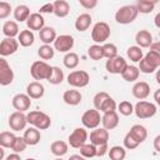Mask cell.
<instances>
[{"instance_id":"obj_19","label":"cell","mask_w":160,"mask_h":160,"mask_svg":"<svg viewBox=\"0 0 160 160\" xmlns=\"http://www.w3.org/2000/svg\"><path fill=\"white\" fill-rule=\"evenodd\" d=\"M135 42H136V46H139L140 49L150 48V45L154 42L151 32L148 30H139L135 35Z\"/></svg>"},{"instance_id":"obj_52","label":"cell","mask_w":160,"mask_h":160,"mask_svg":"<svg viewBox=\"0 0 160 160\" xmlns=\"http://www.w3.org/2000/svg\"><path fill=\"white\" fill-rule=\"evenodd\" d=\"M108 151H109V146H108V144L96 146V156H104L105 154H108Z\"/></svg>"},{"instance_id":"obj_20","label":"cell","mask_w":160,"mask_h":160,"mask_svg":"<svg viewBox=\"0 0 160 160\" xmlns=\"http://www.w3.org/2000/svg\"><path fill=\"white\" fill-rule=\"evenodd\" d=\"M30 99H40L45 94V88L40 81H31L26 86V92H25Z\"/></svg>"},{"instance_id":"obj_60","label":"cell","mask_w":160,"mask_h":160,"mask_svg":"<svg viewBox=\"0 0 160 160\" xmlns=\"http://www.w3.org/2000/svg\"><path fill=\"white\" fill-rule=\"evenodd\" d=\"M156 82H158V84H160V75H159V72L156 74Z\"/></svg>"},{"instance_id":"obj_18","label":"cell","mask_w":160,"mask_h":160,"mask_svg":"<svg viewBox=\"0 0 160 160\" xmlns=\"http://www.w3.org/2000/svg\"><path fill=\"white\" fill-rule=\"evenodd\" d=\"M119 114L118 111H109V112H104L102 116H101V124H102V128L106 129L108 131L109 130H112L115 129L118 125H119Z\"/></svg>"},{"instance_id":"obj_44","label":"cell","mask_w":160,"mask_h":160,"mask_svg":"<svg viewBox=\"0 0 160 160\" xmlns=\"http://www.w3.org/2000/svg\"><path fill=\"white\" fill-rule=\"evenodd\" d=\"M116 101L111 98V96H108L104 101H102V104H101V106H100V109H99V111L100 112H109V111H115L116 110Z\"/></svg>"},{"instance_id":"obj_57","label":"cell","mask_w":160,"mask_h":160,"mask_svg":"<svg viewBox=\"0 0 160 160\" xmlns=\"http://www.w3.org/2000/svg\"><path fill=\"white\" fill-rule=\"evenodd\" d=\"M159 92H160V90L158 89V90H155V94H154V100H155V102H156V104H160V99H159Z\"/></svg>"},{"instance_id":"obj_58","label":"cell","mask_w":160,"mask_h":160,"mask_svg":"<svg viewBox=\"0 0 160 160\" xmlns=\"http://www.w3.org/2000/svg\"><path fill=\"white\" fill-rule=\"evenodd\" d=\"M155 26H156L158 29L160 28V12L156 14V16H155Z\"/></svg>"},{"instance_id":"obj_33","label":"cell","mask_w":160,"mask_h":160,"mask_svg":"<svg viewBox=\"0 0 160 160\" xmlns=\"http://www.w3.org/2000/svg\"><path fill=\"white\" fill-rule=\"evenodd\" d=\"M108 155L110 160H124L126 158V149L120 145L111 146L108 151Z\"/></svg>"},{"instance_id":"obj_59","label":"cell","mask_w":160,"mask_h":160,"mask_svg":"<svg viewBox=\"0 0 160 160\" xmlns=\"http://www.w3.org/2000/svg\"><path fill=\"white\" fill-rule=\"evenodd\" d=\"M4 158H5V150L4 148L0 146V160H4Z\"/></svg>"},{"instance_id":"obj_26","label":"cell","mask_w":160,"mask_h":160,"mask_svg":"<svg viewBox=\"0 0 160 160\" xmlns=\"http://www.w3.org/2000/svg\"><path fill=\"white\" fill-rule=\"evenodd\" d=\"M20 32L19 29V24L15 20H6L2 25V34L5 35V38H12L15 39V36H18Z\"/></svg>"},{"instance_id":"obj_7","label":"cell","mask_w":160,"mask_h":160,"mask_svg":"<svg viewBox=\"0 0 160 160\" xmlns=\"http://www.w3.org/2000/svg\"><path fill=\"white\" fill-rule=\"evenodd\" d=\"M88 139L89 134L85 128H75L68 138V145H70L74 149H80L84 144H86Z\"/></svg>"},{"instance_id":"obj_47","label":"cell","mask_w":160,"mask_h":160,"mask_svg":"<svg viewBox=\"0 0 160 160\" xmlns=\"http://www.w3.org/2000/svg\"><path fill=\"white\" fill-rule=\"evenodd\" d=\"M138 69H139L140 72H144V74H152V72H155V71L158 70V69L154 68L151 64H149L144 58L139 61V66H138Z\"/></svg>"},{"instance_id":"obj_62","label":"cell","mask_w":160,"mask_h":160,"mask_svg":"<svg viewBox=\"0 0 160 160\" xmlns=\"http://www.w3.org/2000/svg\"><path fill=\"white\" fill-rule=\"evenodd\" d=\"M54 160H64L62 158H56V159H54Z\"/></svg>"},{"instance_id":"obj_13","label":"cell","mask_w":160,"mask_h":160,"mask_svg":"<svg viewBox=\"0 0 160 160\" xmlns=\"http://www.w3.org/2000/svg\"><path fill=\"white\" fill-rule=\"evenodd\" d=\"M11 105L16 111H21L25 112L30 109L31 106V99L24 94V92H19L16 95H14V98L11 99Z\"/></svg>"},{"instance_id":"obj_2","label":"cell","mask_w":160,"mask_h":160,"mask_svg":"<svg viewBox=\"0 0 160 160\" xmlns=\"http://www.w3.org/2000/svg\"><path fill=\"white\" fill-rule=\"evenodd\" d=\"M51 71H52V66L42 60H36L30 66V75L35 81L48 80L51 75Z\"/></svg>"},{"instance_id":"obj_17","label":"cell","mask_w":160,"mask_h":160,"mask_svg":"<svg viewBox=\"0 0 160 160\" xmlns=\"http://www.w3.org/2000/svg\"><path fill=\"white\" fill-rule=\"evenodd\" d=\"M25 22H26L28 30H30V31H40L45 26V19L39 12L30 14V16L28 18V20Z\"/></svg>"},{"instance_id":"obj_24","label":"cell","mask_w":160,"mask_h":160,"mask_svg":"<svg viewBox=\"0 0 160 160\" xmlns=\"http://www.w3.org/2000/svg\"><path fill=\"white\" fill-rule=\"evenodd\" d=\"M91 22H92L91 15L88 14V12H82V14H80V15L76 18L74 26H75V29H76L78 31L84 32V31H86V30L90 28Z\"/></svg>"},{"instance_id":"obj_8","label":"cell","mask_w":160,"mask_h":160,"mask_svg":"<svg viewBox=\"0 0 160 160\" xmlns=\"http://www.w3.org/2000/svg\"><path fill=\"white\" fill-rule=\"evenodd\" d=\"M101 122V115L100 111H98L96 109H89L86 110L82 116H81V124L85 129H96L100 126Z\"/></svg>"},{"instance_id":"obj_53","label":"cell","mask_w":160,"mask_h":160,"mask_svg":"<svg viewBox=\"0 0 160 160\" xmlns=\"http://www.w3.org/2000/svg\"><path fill=\"white\" fill-rule=\"evenodd\" d=\"M5 160H21V158H20V155H19V154L12 152V154L8 155V156L5 158Z\"/></svg>"},{"instance_id":"obj_9","label":"cell","mask_w":160,"mask_h":160,"mask_svg":"<svg viewBox=\"0 0 160 160\" xmlns=\"http://www.w3.org/2000/svg\"><path fill=\"white\" fill-rule=\"evenodd\" d=\"M54 44V50L59 51V52H70V50L74 48V44H75V40L71 35L69 34H62V35H59L56 36L55 41L52 42Z\"/></svg>"},{"instance_id":"obj_51","label":"cell","mask_w":160,"mask_h":160,"mask_svg":"<svg viewBox=\"0 0 160 160\" xmlns=\"http://www.w3.org/2000/svg\"><path fill=\"white\" fill-rule=\"evenodd\" d=\"M52 2H48V4H44L40 9H39V14H52Z\"/></svg>"},{"instance_id":"obj_4","label":"cell","mask_w":160,"mask_h":160,"mask_svg":"<svg viewBox=\"0 0 160 160\" xmlns=\"http://www.w3.org/2000/svg\"><path fill=\"white\" fill-rule=\"evenodd\" d=\"M138 10L135 5H124L119 8L115 12V21L121 25H128L131 24L136 18H138Z\"/></svg>"},{"instance_id":"obj_3","label":"cell","mask_w":160,"mask_h":160,"mask_svg":"<svg viewBox=\"0 0 160 160\" xmlns=\"http://www.w3.org/2000/svg\"><path fill=\"white\" fill-rule=\"evenodd\" d=\"M111 35V30L108 22L105 21H98L94 24L92 29H91V39L95 44L98 45H102L106 42V40L110 38Z\"/></svg>"},{"instance_id":"obj_55","label":"cell","mask_w":160,"mask_h":160,"mask_svg":"<svg viewBox=\"0 0 160 160\" xmlns=\"http://www.w3.org/2000/svg\"><path fill=\"white\" fill-rule=\"evenodd\" d=\"M159 141H160V135H158L155 139H154V149H155V151H160V148H159Z\"/></svg>"},{"instance_id":"obj_45","label":"cell","mask_w":160,"mask_h":160,"mask_svg":"<svg viewBox=\"0 0 160 160\" xmlns=\"http://www.w3.org/2000/svg\"><path fill=\"white\" fill-rule=\"evenodd\" d=\"M28 144L25 142V140L22 139V136H16L14 142H12V146H11V150L16 154H21L25 149H26Z\"/></svg>"},{"instance_id":"obj_34","label":"cell","mask_w":160,"mask_h":160,"mask_svg":"<svg viewBox=\"0 0 160 160\" xmlns=\"http://www.w3.org/2000/svg\"><path fill=\"white\" fill-rule=\"evenodd\" d=\"M15 138L16 135L12 131H1L0 132V146L4 149H11Z\"/></svg>"},{"instance_id":"obj_54","label":"cell","mask_w":160,"mask_h":160,"mask_svg":"<svg viewBox=\"0 0 160 160\" xmlns=\"http://www.w3.org/2000/svg\"><path fill=\"white\" fill-rule=\"evenodd\" d=\"M160 44L159 42H152L151 45H150V50L151 51H156V52H160Z\"/></svg>"},{"instance_id":"obj_30","label":"cell","mask_w":160,"mask_h":160,"mask_svg":"<svg viewBox=\"0 0 160 160\" xmlns=\"http://www.w3.org/2000/svg\"><path fill=\"white\" fill-rule=\"evenodd\" d=\"M12 15H14V19H15L16 22L26 21L28 18L30 16V9H29L28 5L20 4V5H18V6L12 10Z\"/></svg>"},{"instance_id":"obj_10","label":"cell","mask_w":160,"mask_h":160,"mask_svg":"<svg viewBox=\"0 0 160 160\" xmlns=\"http://www.w3.org/2000/svg\"><path fill=\"white\" fill-rule=\"evenodd\" d=\"M128 62L126 60L122 58V56H115L112 59H108L106 62H105V69L110 74H114V75H120L124 69L126 68Z\"/></svg>"},{"instance_id":"obj_38","label":"cell","mask_w":160,"mask_h":160,"mask_svg":"<svg viewBox=\"0 0 160 160\" xmlns=\"http://www.w3.org/2000/svg\"><path fill=\"white\" fill-rule=\"evenodd\" d=\"M62 80H64V71L59 66H52V71L48 81L52 85H59L62 82Z\"/></svg>"},{"instance_id":"obj_29","label":"cell","mask_w":160,"mask_h":160,"mask_svg":"<svg viewBox=\"0 0 160 160\" xmlns=\"http://www.w3.org/2000/svg\"><path fill=\"white\" fill-rule=\"evenodd\" d=\"M129 132L132 135V138H134L139 144L144 142V141L146 140V138H148V130H146V128H145L144 125H140V124L132 125V126L130 128Z\"/></svg>"},{"instance_id":"obj_42","label":"cell","mask_w":160,"mask_h":160,"mask_svg":"<svg viewBox=\"0 0 160 160\" xmlns=\"http://www.w3.org/2000/svg\"><path fill=\"white\" fill-rule=\"evenodd\" d=\"M88 56L95 61L98 60H101L104 58L102 55V49H101V45H98V44H92L91 46H89L88 49Z\"/></svg>"},{"instance_id":"obj_61","label":"cell","mask_w":160,"mask_h":160,"mask_svg":"<svg viewBox=\"0 0 160 160\" xmlns=\"http://www.w3.org/2000/svg\"><path fill=\"white\" fill-rule=\"evenodd\" d=\"M25 160H36V159H34V158H28V159H25Z\"/></svg>"},{"instance_id":"obj_32","label":"cell","mask_w":160,"mask_h":160,"mask_svg":"<svg viewBox=\"0 0 160 160\" xmlns=\"http://www.w3.org/2000/svg\"><path fill=\"white\" fill-rule=\"evenodd\" d=\"M79 61H80L79 55H78L76 52H72V51L66 52V54L64 55V59H62L64 66H65L66 69H70V70H72V69L78 68Z\"/></svg>"},{"instance_id":"obj_35","label":"cell","mask_w":160,"mask_h":160,"mask_svg":"<svg viewBox=\"0 0 160 160\" xmlns=\"http://www.w3.org/2000/svg\"><path fill=\"white\" fill-rule=\"evenodd\" d=\"M126 56L129 58V60H131L132 62H139L142 58H144V52H142V49H140L139 46L136 45H132V46H129L128 50H126Z\"/></svg>"},{"instance_id":"obj_6","label":"cell","mask_w":160,"mask_h":160,"mask_svg":"<svg viewBox=\"0 0 160 160\" xmlns=\"http://www.w3.org/2000/svg\"><path fill=\"white\" fill-rule=\"evenodd\" d=\"M66 80H68V84L74 89H81L89 85L90 75L85 70H74L68 75Z\"/></svg>"},{"instance_id":"obj_5","label":"cell","mask_w":160,"mask_h":160,"mask_svg":"<svg viewBox=\"0 0 160 160\" xmlns=\"http://www.w3.org/2000/svg\"><path fill=\"white\" fill-rule=\"evenodd\" d=\"M156 105L146 100H140L134 105V114L139 119H150L156 114Z\"/></svg>"},{"instance_id":"obj_43","label":"cell","mask_w":160,"mask_h":160,"mask_svg":"<svg viewBox=\"0 0 160 160\" xmlns=\"http://www.w3.org/2000/svg\"><path fill=\"white\" fill-rule=\"evenodd\" d=\"M144 59H145L149 64H151L154 68L159 69V66H160V52L149 50V51L144 55Z\"/></svg>"},{"instance_id":"obj_27","label":"cell","mask_w":160,"mask_h":160,"mask_svg":"<svg viewBox=\"0 0 160 160\" xmlns=\"http://www.w3.org/2000/svg\"><path fill=\"white\" fill-rule=\"evenodd\" d=\"M68 150H69V145L66 141L64 140H55L51 142L50 145V151L52 155H55L56 158H61L64 156L65 154H68Z\"/></svg>"},{"instance_id":"obj_23","label":"cell","mask_w":160,"mask_h":160,"mask_svg":"<svg viewBox=\"0 0 160 160\" xmlns=\"http://www.w3.org/2000/svg\"><path fill=\"white\" fill-rule=\"evenodd\" d=\"M52 14L58 18H66L70 12V4L66 0H56L52 2Z\"/></svg>"},{"instance_id":"obj_25","label":"cell","mask_w":160,"mask_h":160,"mask_svg":"<svg viewBox=\"0 0 160 160\" xmlns=\"http://www.w3.org/2000/svg\"><path fill=\"white\" fill-rule=\"evenodd\" d=\"M56 31L54 28L51 26H44L40 31H39V38H40V41L45 45H51L55 39H56Z\"/></svg>"},{"instance_id":"obj_21","label":"cell","mask_w":160,"mask_h":160,"mask_svg":"<svg viewBox=\"0 0 160 160\" xmlns=\"http://www.w3.org/2000/svg\"><path fill=\"white\" fill-rule=\"evenodd\" d=\"M62 100L66 105H70V106H76L81 102L82 100V95L79 90L76 89H71V90H66L64 94H62Z\"/></svg>"},{"instance_id":"obj_37","label":"cell","mask_w":160,"mask_h":160,"mask_svg":"<svg viewBox=\"0 0 160 160\" xmlns=\"http://www.w3.org/2000/svg\"><path fill=\"white\" fill-rule=\"evenodd\" d=\"M38 55L39 58L42 60V61H46V60H51L55 55V50L51 45H45L42 44L39 49H38Z\"/></svg>"},{"instance_id":"obj_12","label":"cell","mask_w":160,"mask_h":160,"mask_svg":"<svg viewBox=\"0 0 160 160\" xmlns=\"http://www.w3.org/2000/svg\"><path fill=\"white\" fill-rule=\"evenodd\" d=\"M14 81V71L5 58L0 56V85L8 86Z\"/></svg>"},{"instance_id":"obj_14","label":"cell","mask_w":160,"mask_h":160,"mask_svg":"<svg viewBox=\"0 0 160 160\" xmlns=\"http://www.w3.org/2000/svg\"><path fill=\"white\" fill-rule=\"evenodd\" d=\"M90 144L95 145V146H100V145H104V144H108L109 141V131L104 128H96V129H92L90 135Z\"/></svg>"},{"instance_id":"obj_31","label":"cell","mask_w":160,"mask_h":160,"mask_svg":"<svg viewBox=\"0 0 160 160\" xmlns=\"http://www.w3.org/2000/svg\"><path fill=\"white\" fill-rule=\"evenodd\" d=\"M16 40H18L19 45H21V46H24V48H29V46H31V45L34 44V41H35V35H34V32L30 31V30H21V31L19 32Z\"/></svg>"},{"instance_id":"obj_49","label":"cell","mask_w":160,"mask_h":160,"mask_svg":"<svg viewBox=\"0 0 160 160\" xmlns=\"http://www.w3.org/2000/svg\"><path fill=\"white\" fill-rule=\"evenodd\" d=\"M11 11H12V8H11L10 2H8V1H0V20L9 18L10 14H11Z\"/></svg>"},{"instance_id":"obj_22","label":"cell","mask_w":160,"mask_h":160,"mask_svg":"<svg viewBox=\"0 0 160 160\" xmlns=\"http://www.w3.org/2000/svg\"><path fill=\"white\" fill-rule=\"evenodd\" d=\"M22 139L25 140V142L28 144V146H34V145H38L40 142V139H41V134L40 131L34 128V126H30L25 131H24V135H22Z\"/></svg>"},{"instance_id":"obj_40","label":"cell","mask_w":160,"mask_h":160,"mask_svg":"<svg viewBox=\"0 0 160 160\" xmlns=\"http://www.w3.org/2000/svg\"><path fill=\"white\" fill-rule=\"evenodd\" d=\"M116 109L124 116H130L131 114H134V105L130 101H128V100L120 101V104L116 105Z\"/></svg>"},{"instance_id":"obj_1","label":"cell","mask_w":160,"mask_h":160,"mask_svg":"<svg viewBox=\"0 0 160 160\" xmlns=\"http://www.w3.org/2000/svg\"><path fill=\"white\" fill-rule=\"evenodd\" d=\"M26 121L31 126L36 128L38 130H46L51 125V119L50 116L40 110H34L26 114Z\"/></svg>"},{"instance_id":"obj_48","label":"cell","mask_w":160,"mask_h":160,"mask_svg":"<svg viewBox=\"0 0 160 160\" xmlns=\"http://www.w3.org/2000/svg\"><path fill=\"white\" fill-rule=\"evenodd\" d=\"M108 96H110V95H109L106 91H99V92H96V94H95V96H94V99H92L94 109H96V110L99 111V109H100V106H101L102 101H104Z\"/></svg>"},{"instance_id":"obj_36","label":"cell","mask_w":160,"mask_h":160,"mask_svg":"<svg viewBox=\"0 0 160 160\" xmlns=\"http://www.w3.org/2000/svg\"><path fill=\"white\" fill-rule=\"evenodd\" d=\"M156 1H150V0H139L135 5L138 12L140 14H150L154 8H155Z\"/></svg>"},{"instance_id":"obj_28","label":"cell","mask_w":160,"mask_h":160,"mask_svg":"<svg viewBox=\"0 0 160 160\" xmlns=\"http://www.w3.org/2000/svg\"><path fill=\"white\" fill-rule=\"evenodd\" d=\"M121 75V78L125 80V81H128V82H135L138 79H139V76H140V71H139V69H138V66H135V65H126V68L124 69V71L120 74Z\"/></svg>"},{"instance_id":"obj_15","label":"cell","mask_w":160,"mask_h":160,"mask_svg":"<svg viewBox=\"0 0 160 160\" xmlns=\"http://www.w3.org/2000/svg\"><path fill=\"white\" fill-rule=\"evenodd\" d=\"M19 49V42L16 39L12 38H5L0 41V56L5 58V56H10L12 54H15Z\"/></svg>"},{"instance_id":"obj_11","label":"cell","mask_w":160,"mask_h":160,"mask_svg":"<svg viewBox=\"0 0 160 160\" xmlns=\"http://www.w3.org/2000/svg\"><path fill=\"white\" fill-rule=\"evenodd\" d=\"M8 124H9L10 129H11L12 131L24 130V129L26 128V125H28L26 114H25V112H21V111H14V112L9 116Z\"/></svg>"},{"instance_id":"obj_41","label":"cell","mask_w":160,"mask_h":160,"mask_svg":"<svg viewBox=\"0 0 160 160\" xmlns=\"http://www.w3.org/2000/svg\"><path fill=\"white\" fill-rule=\"evenodd\" d=\"M80 155L85 159H91V158H95L96 156V146L90 144V142H86L84 144L81 148H80Z\"/></svg>"},{"instance_id":"obj_46","label":"cell","mask_w":160,"mask_h":160,"mask_svg":"<svg viewBox=\"0 0 160 160\" xmlns=\"http://www.w3.org/2000/svg\"><path fill=\"white\" fill-rule=\"evenodd\" d=\"M124 148L126 149V150H134V149H136L140 144L132 138V135L128 131L126 134H125V136H124Z\"/></svg>"},{"instance_id":"obj_16","label":"cell","mask_w":160,"mask_h":160,"mask_svg":"<svg viewBox=\"0 0 160 160\" xmlns=\"http://www.w3.org/2000/svg\"><path fill=\"white\" fill-rule=\"evenodd\" d=\"M131 92H132V96L139 101L145 100L150 95V85L146 81H135L131 89Z\"/></svg>"},{"instance_id":"obj_39","label":"cell","mask_w":160,"mask_h":160,"mask_svg":"<svg viewBox=\"0 0 160 160\" xmlns=\"http://www.w3.org/2000/svg\"><path fill=\"white\" fill-rule=\"evenodd\" d=\"M102 49V55L105 59H112L115 56H118V48L115 44L112 42H105L101 45Z\"/></svg>"},{"instance_id":"obj_50","label":"cell","mask_w":160,"mask_h":160,"mask_svg":"<svg viewBox=\"0 0 160 160\" xmlns=\"http://www.w3.org/2000/svg\"><path fill=\"white\" fill-rule=\"evenodd\" d=\"M79 4L86 9V10H91L98 5V0H79Z\"/></svg>"},{"instance_id":"obj_56","label":"cell","mask_w":160,"mask_h":160,"mask_svg":"<svg viewBox=\"0 0 160 160\" xmlns=\"http://www.w3.org/2000/svg\"><path fill=\"white\" fill-rule=\"evenodd\" d=\"M68 160H86V159L82 158L80 154H74V155H70V158Z\"/></svg>"}]
</instances>
